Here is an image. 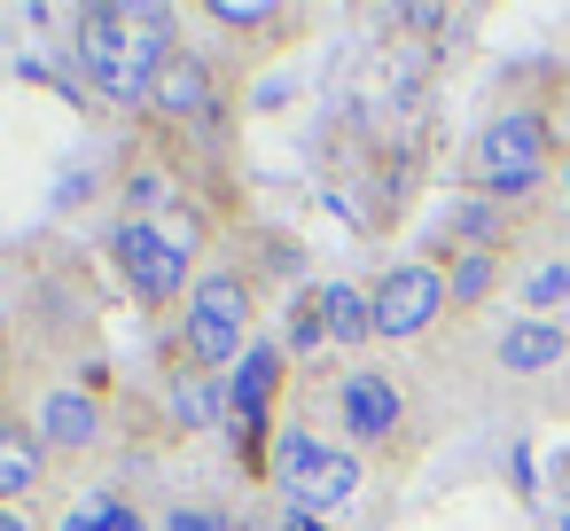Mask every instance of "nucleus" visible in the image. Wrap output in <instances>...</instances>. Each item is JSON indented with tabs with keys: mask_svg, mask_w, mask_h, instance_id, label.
I'll return each instance as SVG.
<instances>
[{
	"mask_svg": "<svg viewBox=\"0 0 570 531\" xmlns=\"http://www.w3.org/2000/svg\"><path fill=\"white\" fill-rule=\"evenodd\" d=\"M79 56H87V71H95V87H102L110 102H149L157 71L173 63L165 9H87Z\"/></svg>",
	"mask_w": 570,
	"mask_h": 531,
	"instance_id": "1",
	"label": "nucleus"
},
{
	"mask_svg": "<svg viewBox=\"0 0 570 531\" xmlns=\"http://www.w3.org/2000/svg\"><path fill=\"white\" fill-rule=\"evenodd\" d=\"M539 173H547V126H539L531 110L492 118L484 141H476V180H484L492 196H523Z\"/></svg>",
	"mask_w": 570,
	"mask_h": 531,
	"instance_id": "2",
	"label": "nucleus"
},
{
	"mask_svg": "<svg viewBox=\"0 0 570 531\" xmlns=\"http://www.w3.org/2000/svg\"><path fill=\"white\" fill-rule=\"evenodd\" d=\"M243 321H250L243 282H235V274H204L196 297H188V352H196L204 367L243 360V352H250V344H243Z\"/></svg>",
	"mask_w": 570,
	"mask_h": 531,
	"instance_id": "3",
	"label": "nucleus"
},
{
	"mask_svg": "<svg viewBox=\"0 0 570 531\" xmlns=\"http://www.w3.org/2000/svg\"><path fill=\"white\" fill-rule=\"evenodd\" d=\"M274 469H282V484H289V500H297L305 515H313V508H336V500H352V492H360V461H352V453H336V445H321V437H305V430H289V437H282Z\"/></svg>",
	"mask_w": 570,
	"mask_h": 531,
	"instance_id": "4",
	"label": "nucleus"
},
{
	"mask_svg": "<svg viewBox=\"0 0 570 531\" xmlns=\"http://www.w3.org/2000/svg\"><path fill=\"white\" fill-rule=\"evenodd\" d=\"M110 250H118L126 282H134V289H141L149 305L180 297V282H188V243H173L165 227H141V219H126V227L110 235Z\"/></svg>",
	"mask_w": 570,
	"mask_h": 531,
	"instance_id": "5",
	"label": "nucleus"
},
{
	"mask_svg": "<svg viewBox=\"0 0 570 531\" xmlns=\"http://www.w3.org/2000/svg\"><path fill=\"white\" fill-rule=\"evenodd\" d=\"M445 305V274L438 266H399L383 289H375V328L383 336H422Z\"/></svg>",
	"mask_w": 570,
	"mask_h": 531,
	"instance_id": "6",
	"label": "nucleus"
},
{
	"mask_svg": "<svg viewBox=\"0 0 570 531\" xmlns=\"http://www.w3.org/2000/svg\"><path fill=\"white\" fill-rule=\"evenodd\" d=\"M344 430L352 437H391L399 430V391L383 375H352L344 383Z\"/></svg>",
	"mask_w": 570,
	"mask_h": 531,
	"instance_id": "7",
	"label": "nucleus"
},
{
	"mask_svg": "<svg viewBox=\"0 0 570 531\" xmlns=\"http://www.w3.org/2000/svg\"><path fill=\"white\" fill-rule=\"evenodd\" d=\"M149 102H157L165 118H204V110H212V79H204V63H196V56H173V63L157 71Z\"/></svg>",
	"mask_w": 570,
	"mask_h": 531,
	"instance_id": "8",
	"label": "nucleus"
},
{
	"mask_svg": "<svg viewBox=\"0 0 570 531\" xmlns=\"http://www.w3.org/2000/svg\"><path fill=\"white\" fill-rule=\"evenodd\" d=\"M570 344H562V328L554 321H515L508 336H500V367L508 375H539V367H554Z\"/></svg>",
	"mask_w": 570,
	"mask_h": 531,
	"instance_id": "9",
	"label": "nucleus"
},
{
	"mask_svg": "<svg viewBox=\"0 0 570 531\" xmlns=\"http://www.w3.org/2000/svg\"><path fill=\"white\" fill-rule=\"evenodd\" d=\"M40 437H48V445H95V437H102V414H95V399H79V391H56V399L40 406Z\"/></svg>",
	"mask_w": 570,
	"mask_h": 531,
	"instance_id": "10",
	"label": "nucleus"
},
{
	"mask_svg": "<svg viewBox=\"0 0 570 531\" xmlns=\"http://www.w3.org/2000/svg\"><path fill=\"white\" fill-rule=\"evenodd\" d=\"M313 297H321V321L336 344H360L375 328V297H360V289H313Z\"/></svg>",
	"mask_w": 570,
	"mask_h": 531,
	"instance_id": "11",
	"label": "nucleus"
},
{
	"mask_svg": "<svg viewBox=\"0 0 570 531\" xmlns=\"http://www.w3.org/2000/svg\"><path fill=\"white\" fill-rule=\"evenodd\" d=\"M274 383H282V360L274 352H243V375H235V391H227V406L250 422V414H266V399H274Z\"/></svg>",
	"mask_w": 570,
	"mask_h": 531,
	"instance_id": "12",
	"label": "nucleus"
},
{
	"mask_svg": "<svg viewBox=\"0 0 570 531\" xmlns=\"http://www.w3.org/2000/svg\"><path fill=\"white\" fill-rule=\"evenodd\" d=\"M32 484H40V445H32V437H17V430H0V508L24 500Z\"/></svg>",
	"mask_w": 570,
	"mask_h": 531,
	"instance_id": "13",
	"label": "nucleus"
},
{
	"mask_svg": "<svg viewBox=\"0 0 570 531\" xmlns=\"http://www.w3.org/2000/svg\"><path fill=\"white\" fill-rule=\"evenodd\" d=\"M445 297H461V305L492 297V250H461V258H453V274H445Z\"/></svg>",
	"mask_w": 570,
	"mask_h": 531,
	"instance_id": "14",
	"label": "nucleus"
},
{
	"mask_svg": "<svg viewBox=\"0 0 570 531\" xmlns=\"http://www.w3.org/2000/svg\"><path fill=\"white\" fill-rule=\"evenodd\" d=\"M173 414H180V422H212V414H219V391H212L204 375H188V383H173Z\"/></svg>",
	"mask_w": 570,
	"mask_h": 531,
	"instance_id": "15",
	"label": "nucleus"
},
{
	"mask_svg": "<svg viewBox=\"0 0 570 531\" xmlns=\"http://www.w3.org/2000/svg\"><path fill=\"white\" fill-rule=\"evenodd\" d=\"M562 297H570V258H554V266H539V274L523 282V305H539V313L562 305Z\"/></svg>",
	"mask_w": 570,
	"mask_h": 531,
	"instance_id": "16",
	"label": "nucleus"
},
{
	"mask_svg": "<svg viewBox=\"0 0 570 531\" xmlns=\"http://www.w3.org/2000/svg\"><path fill=\"white\" fill-rule=\"evenodd\" d=\"M321 336H328V321H321V297H297V305H289V344H297V352H313Z\"/></svg>",
	"mask_w": 570,
	"mask_h": 531,
	"instance_id": "17",
	"label": "nucleus"
},
{
	"mask_svg": "<svg viewBox=\"0 0 570 531\" xmlns=\"http://www.w3.org/2000/svg\"><path fill=\"white\" fill-rule=\"evenodd\" d=\"M212 17L219 24H266L274 9H266V0H212Z\"/></svg>",
	"mask_w": 570,
	"mask_h": 531,
	"instance_id": "18",
	"label": "nucleus"
},
{
	"mask_svg": "<svg viewBox=\"0 0 570 531\" xmlns=\"http://www.w3.org/2000/svg\"><path fill=\"white\" fill-rule=\"evenodd\" d=\"M173 531H227V515H212V508H173Z\"/></svg>",
	"mask_w": 570,
	"mask_h": 531,
	"instance_id": "19",
	"label": "nucleus"
},
{
	"mask_svg": "<svg viewBox=\"0 0 570 531\" xmlns=\"http://www.w3.org/2000/svg\"><path fill=\"white\" fill-rule=\"evenodd\" d=\"M282 531H321V523H313V515H305V508H297V515H289V523H282Z\"/></svg>",
	"mask_w": 570,
	"mask_h": 531,
	"instance_id": "20",
	"label": "nucleus"
},
{
	"mask_svg": "<svg viewBox=\"0 0 570 531\" xmlns=\"http://www.w3.org/2000/svg\"><path fill=\"white\" fill-rule=\"evenodd\" d=\"M0 531H24V523H17V515H9V508H0Z\"/></svg>",
	"mask_w": 570,
	"mask_h": 531,
	"instance_id": "21",
	"label": "nucleus"
},
{
	"mask_svg": "<svg viewBox=\"0 0 570 531\" xmlns=\"http://www.w3.org/2000/svg\"><path fill=\"white\" fill-rule=\"evenodd\" d=\"M562 531H570V523H562Z\"/></svg>",
	"mask_w": 570,
	"mask_h": 531,
	"instance_id": "22",
	"label": "nucleus"
}]
</instances>
